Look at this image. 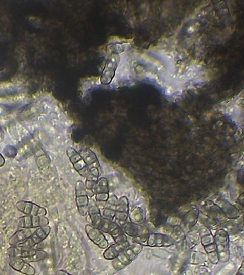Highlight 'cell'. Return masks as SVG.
Instances as JSON below:
<instances>
[{
    "label": "cell",
    "instance_id": "1",
    "mask_svg": "<svg viewBox=\"0 0 244 275\" xmlns=\"http://www.w3.org/2000/svg\"><path fill=\"white\" fill-rule=\"evenodd\" d=\"M88 214L92 221L93 226L100 230L103 233H108L112 236L116 243L127 242L126 234L124 233L121 226L117 223L105 219L101 214L100 209L97 206V203L89 202L88 207Z\"/></svg>",
    "mask_w": 244,
    "mask_h": 275
},
{
    "label": "cell",
    "instance_id": "2",
    "mask_svg": "<svg viewBox=\"0 0 244 275\" xmlns=\"http://www.w3.org/2000/svg\"><path fill=\"white\" fill-rule=\"evenodd\" d=\"M143 247L144 246L137 242H134L133 243L130 244V245L125 250L122 251L116 259L112 261L113 269L116 271H120L130 265L132 261L140 255Z\"/></svg>",
    "mask_w": 244,
    "mask_h": 275
},
{
    "label": "cell",
    "instance_id": "3",
    "mask_svg": "<svg viewBox=\"0 0 244 275\" xmlns=\"http://www.w3.org/2000/svg\"><path fill=\"white\" fill-rule=\"evenodd\" d=\"M9 257L18 258L28 263L38 262L48 257V253L42 250L31 248L25 249L20 247H10L7 251Z\"/></svg>",
    "mask_w": 244,
    "mask_h": 275
},
{
    "label": "cell",
    "instance_id": "4",
    "mask_svg": "<svg viewBox=\"0 0 244 275\" xmlns=\"http://www.w3.org/2000/svg\"><path fill=\"white\" fill-rule=\"evenodd\" d=\"M134 242L150 247H168L174 244V241L169 235L156 233H149V234L134 239Z\"/></svg>",
    "mask_w": 244,
    "mask_h": 275
},
{
    "label": "cell",
    "instance_id": "5",
    "mask_svg": "<svg viewBox=\"0 0 244 275\" xmlns=\"http://www.w3.org/2000/svg\"><path fill=\"white\" fill-rule=\"evenodd\" d=\"M75 202L79 214L82 216L88 214L89 198L85 185L82 180H78L75 185Z\"/></svg>",
    "mask_w": 244,
    "mask_h": 275
},
{
    "label": "cell",
    "instance_id": "6",
    "mask_svg": "<svg viewBox=\"0 0 244 275\" xmlns=\"http://www.w3.org/2000/svg\"><path fill=\"white\" fill-rule=\"evenodd\" d=\"M67 155H68L70 161L73 164L74 168L80 175L86 178L94 177L91 173L89 167L84 162L80 153L77 152L75 149H72V148H69L67 150Z\"/></svg>",
    "mask_w": 244,
    "mask_h": 275
},
{
    "label": "cell",
    "instance_id": "7",
    "mask_svg": "<svg viewBox=\"0 0 244 275\" xmlns=\"http://www.w3.org/2000/svg\"><path fill=\"white\" fill-rule=\"evenodd\" d=\"M51 227L49 225L36 228L30 238L18 247L25 249L34 248V246L38 245L48 238L50 233H51Z\"/></svg>",
    "mask_w": 244,
    "mask_h": 275
},
{
    "label": "cell",
    "instance_id": "8",
    "mask_svg": "<svg viewBox=\"0 0 244 275\" xmlns=\"http://www.w3.org/2000/svg\"><path fill=\"white\" fill-rule=\"evenodd\" d=\"M15 207L26 216H46L47 210L30 201L20 200L15 204Z\"/></svg>",
    "mask_w": 244,
    "mask_h": 275
},
{
    "label": "cell",
    "instance_id": "9",
    "mask_svg": "<svg viewBox=\"0 0 244 275\" xmlns=\"http://www.w3.org/2000/svg\"><path fill=\"white\" fill-rule=\"evenodd\" d=\"M49 220L46 216H24L17 221V225L22 228L36 229L49 225Z\"/></svg>",
    "mask_w": 244,
    "mask_h": 275
},
{
    "label": "cell",
    "instance_id": "10",
    "mask_svg": "<svg viewBox=\"0 0 244 275\" xmlns=\"http://www.w3.org/2000/svg\"><path fill=\"white\" fill-rule=\"evenodd\" d=\"M85 231L89 240L92 241L94 245L104 250L108 248L109 244L100 230L93 226L92 225L87 224L85 226Z\"/></svg>",
    "mask_w": 244,
    "mask_h": 275
},
{
    "label": "cell",
    "instance_id": "11",
    "mask_svg": "<svg viewBox=\"0 0 244 275\" xmlns=\"http://www.w3.org/2000/svg\"><path fill=\"white\" fill-rule=\"evenodd\" d=\"M8 264L13 270L18 271L21 274L24 275L36 274V269H34V267L30 265V263L27 262L23 259L10 257Z\"/></svg>",
    "mask_w": 244,
    "mask_h": 275
},
{
    "label": "cell",
    "instance_id": "12",
    "mask_svg": "<svg viewBox=\"0 0 244 275\" xmlns=\"http://www.w3.org/2000/svg\"><path fill=\"white\" fill-rule=\"evenodd\" d=\"M121 228L125 234L134 239L149 234V231L142 225L132 223L130 220L121 223Z\"/></svg>",
    "mask_w": 244,
    "mask_h": 275
},
{
    "label": "cell",
    "instance_id": "13",
    "mask_svg": "<svg viewBox=\"0 0 244 275\" xmlns=\"http://www.w3.org/2000/svg\"><path fill=\"white\" fill-rule=\"evenodd\" d=\"M109 186L106 178H100L98 180L95 190V200L97 203H106L109 199Z\"/></svg>",
    "mask_w": 244,
    "mask_h": 275
},
{
    "label": "cell",
    "instance_id": "14",
    "mask_svg": "<svg viewBox=\"0 0 244 275\" xmlns=\"http://www.w3.org/2000/svg\"><path fill=\"white\" fill-rule=\"evenodd\" d=\"M129 214H130L129 200L127 197L124 196L118 201L116 213H115V219L120 223L127 221L129 219Z\"/></svg>",
    "mask_w": 244,
    "mask_h": 275
},
{
    "label": "cell",
    "instance_id": "15",
    "mask_svg": "<svg viewBox=\"0 0 244 275\" xmlns=\"http://www.w3.org/2000/svg\"><path fill=\"white\" fill-rule=\"evenodd\" d=\"M130 245L128 241L125 242L115 243L108 247L105 252H103V257L106 260H114L115 259L120 255V253L125 250Z\"/></svg>",
    "mask_w": 244,
    "mask_h": 275
},
{
    "label": "cell",
    "instance_id": "16",
    "mask_svg": "<svg viewBox=\"0 0 244 275\" xmlns=\"http://www.w3.org/2000/svg\"><path fill=\"white\" fill-rule=\"evenodd\" d=\"M34 230L30 228H22V230H17L16 232L10 237L9 244L12 247H18L23 244L26 240H28L32 235Z\"/></svg>",
    "mask_w": 244,
    "mask_h": 275
},
{
    "label": "cell",
    "instance_id": "17",
    "mask_svg": "<svg viewBox=\"0 0 244 275\" xmlns=\"http://www.w3.org/2000/svg\"><path fill=\"white\" fill-rule=\"evenodd\" d=\"M144 217H145V216H144V212L142 208L135 207L132 209V211L129 214L128 220H130L132 223H135V224L140 225V223L144 221Z\"/></svg>",
    "mask_w": 244,
    "mask_h": 275
},
{
    "label": "cell",
    "instance_id": "18",
    "mask_svg": "<svg viewBox=\"0 0 244 275\" xmlns=\"http://www.w3.org/2000/svg\"><path fill=\"white\" fill-rule=\"evenodd\" d=\"M98 180H99V178H95V177H92V178L86 179L84 185H85L86 189H87L89 197H93L95 196V190Z\"/></svg>",
    "mask_w": 244,
    "mask_h": 275
},
{
    "label": "cell",
    "instance_id": "19",
    "mask_svg": "<svg viewBox=\"0 0 244 275\" xmlns=\"http://www.w3.org/2000/svg\"><path fill=\"white\" fill-rule=\"evenodd\" d=\"M56 275H73L71 274H70V273L68 272L67 271L65 270H62V269H60V270H58L56 272Z\"/></svg>",
    "mask_w": 244,
    "mask_h": 275
},
{
    "label": "cell",
    "instance_id": "20",
    "mask_svg": "<svg viewBox=\"0 0 244 275\" xmlns=\"http://www.w3.org/2000/svg\"><path fill=\"white\" fill-rule=\"evenodd\" d=\"M5 164V158L3 157V156L1 154H0V168H1V167L4 166Z\"/></svg>",
    "mask_w": 244,
    "mask_h": 275
},
{
    "label": "cell",
    "instance_id": "21",
    "mask_svg": "<svg viewBox=\"0 0 244 275\" xmlns=\"http://www.w3.org/2000/svg\"><path fill=\"white\" fill-rule=\"evenodd\" d=\"M236 275H244V262L243 263V264H242L239 271H238V274Z\"/></svg>",
    "mask_w": 244,
    "mask_h": 275
},
{
    "label": "cell",
    "instance_id": "22",
    "mask_svg": "<svg viewBox=\"0 0 244 275\" xmlns=\"http://www.w3.org/2000/svg\"><path fill=\"white\" fill-rule=\"evenodd\" d=\"M3 138H4V137H3V132L0 130V142H3Z\"/></svg>",
    "mask_w": 244,
    "mask_h": 275
}]
</instances>
